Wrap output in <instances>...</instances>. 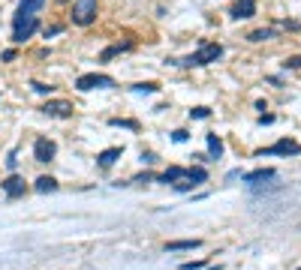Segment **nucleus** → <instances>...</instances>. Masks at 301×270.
Instances as JSON below:
<instances>
[{"label": "nucleus", "instance_id": "obj_4", "mask_svg": "<svg viewBox=\"0 0 301 270\" xmlns=\"http://www.w3.org/2000/svg\"><path fill=\"white\" fill-rule=\"evenodd\" d=\"M76 87L81 90V93H87V90H105V87H115V78L112 75H100V72H87V75H79Z\"/></svg>", "mask_w": 301, "mask_h": 270}, {"label": "nucleus", "instance_id": "obj_18", "mask_svg": "<svg viewBox=\"0 0 301 270\" xmlns=\"http://www.w3.org/2000/svg\"><path fill=\"white\" fill-rule=\"evenodd\" d=\"M250 42H265V39H274V30H253L250 36H247Z\"/></svg>", "mask_w": 301, "mask_h": 270}, {"label": "nucleus", "instance_id": "obj_15", "mask_svg": "<svg viewBox=\"0 0 301 270\" xmlns=\"http://www.w3.org/2000/svg\"><path fill=\"white\" fill-rule=\"evenodd\" d=\"M184 171L187 168H181V165H172V168H166L160 177H157V180H160V183H178V180L184 177Z\"/></svg>", "mask_w": 301, "mask_h": 270}, {"label": "nucleus", "instance_id": "obj_3", "mask_svg": "<svg viewBox=\"0 0 301 270\" xmlns=\"http://www.w3.org/2000/svg\"><path fill=\"white\" fill-rule=\"evenodd\" d=\"M97 12H100V0H73V21L79 27H87L97 21Z\"/></svg>", "mask_w": 301, "mask_h": 270}, {"label": "nucleus", "instance_id": "obj_8", "mask_svg": "<svg viewBox=\"0 0 301 270\" xmlns=\"http://www.w3.org/2000/svg\"><path fill=\"white\" fill-rule=\"evenodd\" d=\"M0 186H3V192L9 195V198H19V195H24V189H27V183H24V177H19V174H9L6 180H3V183H0Z\"/></svg>", "mask_w": 301, "mask_h": 270}, {"label": "nucleus", "instance_id": "obj_21", "mask_svg": "<svg viewBox=\"0 0 301 270\" xmlns=\"http://www.w3.org/2000/svg\"><path fill=\"white\" fill-rule=\"evenodd\" d=\"M109 123H112V126H123V129H139V123H136V120H120V117H112Z\"/></svg>", "mask_w": 301, "mask_h": 270}, {"label": "nucleus", "instance_id": "obj_16", "mask_svg": "<svg viewBox=\"0 0 301 270\" xmlns=\"http://www.w3.org/2000/svg\"><path fill=\"white\" fill-rule=\"evenodd\" d=\"M33 189H37V192H55L58 189V180L55 177H37V183H33Z\"/></svg>", "mask_w": 301, "mask_h": 270}, {"label": "nucleus", "instance_id": "obj_25", "mask_svg": "<svg viewBox=\"0 0 301 270\" xmlns=\"http://www.w3.org/2000/svg\"><path fill=\"white\" fill-rule=\"evenodd\" d=\"M60 30H63L60 24H51V27H45V30H42V36H45V39H51V36H58Z\"/></svg>", "mask_w": 301, "mask_h": 270}, {"label": "nucleus", "instance_id": "obj_13", "mask_svg": "<svg viewBox=\"0 0 301 270\" xmlns=\"http://www.w3.org/2000/svg\"><path fill=\"white\" fill-rule=\"evenodd\" d=\"M205 138H208V156H211V159H220V156H223V138L214 135V132L205 135Z\"/></svg>", "mask_w": 301, "mask_h": 270}, {"label": "nucleus", "instance_id": "obj_23", "mask_svg": "<svg viewBox=\"0 0 301 270\" xmlns=\"http://www.w3.org/2000/svg\"><path fill=\"white\" fill-rule=\"evenodd\" d=\"M208 114H211V108H205V105H196V108L190 111V117H196V120H205Z\"/></svg>", "mask_w": 301, "mask_h": 270}, {"label": "nucleus", "instance_id": "obj_24", "mask_svg": "<svg viewBox=\"0 0 301 270\" xmlns=\"http://www.w3.org/2000/svg\"><path fill=\"white\" fill-rule=\"evenodd\" d=\"M202 267H205L202 258H199V261H184V264H181V270H202Z\"/></svg>", "mask_w": 301, "mask_h": 270}, {"label": "nucleus", "instance_id": "obj_28", "mask_svg": "<svg viewBox=\"0 0 301 270\" xmlns=\"http://www.w3.org/2000/svg\"><path fill=\"white\" fill-rule=\"evenodd\" d=\"M6 168H9V171L19 168V159H15V153H9V156H6Z\"/></svg>", "mask_w": 301, "mask_h": 270}, {"label": "nucleus", "instance_id": "obj_22", "mask_svg": "<svg viewBox=\"0 0 301 270\" xmlns=\"http://www.w3.org/2000/svg\"><path fill=\"white\" fill-rule=\"evenodd\" d=\"M133 90H136V93H157V90H160V87H157L154 81H148V84H136Z\"/></svg>", "mask_w": 301, "mask_h": 270}, {"label": "nucleus", "instance_id": "obj_1", "mask_svg": "<svg viewBox=\"0 0 301 270\" xmlns=\"http://www.w3.org/2000/svg\"><path fill=\"white\" fill-rule=\"evenodd\" d=\"M220 57H223V45L220 42H202L199 51L190 54L181 66H208V63H217Z\"/></svg>", "mask_w": 301, "mask_h": 270}, {"label": "nucleus", "instance_id": "obj_29", "mask_svg": "<svg viewBox=\"0 0 301 270\" xmlns=\"http://www.w3.org/2000/svg\"><path fill=\"white\" fill-rule=\"evenodd\" d=\"M33 90H37V93H51L55 87H45V84H40V81H33Z\"/></svg>", "mask_w": 301, "mask_h": 270}, {"label": "nucleus", "instance_id": "obj_2", "mask_svg": "<svg viewBox=\"0 0 301 270\" xmlns=\"http://www.w3.org/2000/svg\"><path fill=\"white\" fill-rule=\"evenodd\" d=\"M37 30H40V18L37 15H15V21H12V42L24 45Z\"/></svg>", "mask_w": 301, "mask_h": 270}, {"label": "nucleus", "instance_id": "obj_17", "mask_svg": "<svg viewBox=\"0 0 301 270\" xmlns=\"http://www.w3.org/2000/svg\"><path fill=\"white\" fill-rule=\"evenodd\" d=\"M187 177L193 180V186H202L205 180H208V171L202 165H193V168H187Z\"/></svg>", "mask_w": 301, "mask_h": 270}, {"label": "nucleus", "instance_id": "obj_31", "mask_svg": "<svg viewBox=\"0 0 301 270\" xmlns=\"http://www.w3.org/2000/svg\"><path fill=\"white\" fill-rule=\"evenodd\" d=\"M141 162H145V165H154L157 156H154V153H141Z\"/></svg>", "mask_w": 301, "mask_h": 270}, {"label": "nucleus", "instance_id": "obj_20", "mask_svg": "<svg viewBox=\"0 0 301 270\" xmlns=\"http://www.w3.org/2000/svg\"><path fill=\"white\" fill-rule=\"evenodd\" d=\"M130 48V42H123V45H112V48H105L102 51V60H109V57H115V54H120V51H127Z\"/></svg>", "mask_w": 301, "mask_h": 270}, {"label": "nucleus", "instance_id": "obj_32", "mask_svg": "<svg viewBox=\"0 0 301 270\" xmlns=\"http://www.w3.org/2000/svg\"><path fill=\"white\" fill-rule=\"evenodd\" d=\"M148 180H154V174H139V177H136V183H148Z\"/></svg>", "mask_w": 301, "mask_h": 270}, {"label": "nucleus", "instance_id": "obj_11", "mask_svg": "<svg viewBox=\"0 0 301 270\" xmlns=\"http://www.w3.org/2000/svg\"><path fill=\"white\" fill-rule=\"evenodd\" d=\"M123 156V147H109V150H102V153H97V165H102V168H112L115 162Z\"/></svg>", "mask_w": 301, "mask_h": 270}, {"label": "nucleus", "instance_id": "obj_10", "mask_svg": "<svg viewBox=\"0 0 301 270\" xmlns=\"http://www.w3.org/2000/svg\"><path fill=\"white\" fill-rule=\"evenodd\" d=\"M241 180L247 186H262L265 180H274V168H256L250 174H241Z\"/></svg>", "mask_w": 301, "mask_h": 270}, {"label": "nucleus", "instance_id": "obj_9", "mask_svg": "<svg viewBox=\"0 0 301 270\" xmlns=\"http://www.w3.org/2000/svg\"><path fill=\"white\" fill-rule=\"evenodd\" d=\"M42 114H51V117H69L73 114V105H69L66 99H51L42 105Z\"/></svg>", "mask_w": 301, "mask_h": 270}, {"label": "nucleus", "instance_id": "obj_5", "mask_svg": "<svg viewBox=\"0 0 301 270\" xmlns=\"http://www.w3.org/2000/svg\"><path fill=\"white\" fill-rule=\"evenodd\" d=\"M301 153V144L292 141V138H280L277 144H271V147L259 150V156H298Z\"/></svg>", "mask_w": 301, "mask_h": 270}, {"label": "nucleus", "instance_id": "obj_26", "mask_svg": "<svg viewBox=\"0 0 301 270\" xmlns=\"http://www.w3.org/2000/svg\"><path fill=\"white\" fill-rule=\"evenodd\" d=\"M187 138H190V132H187V129H175V132H172V141H178V144H181V141H187Z\"/></svg>", "mask_w": 301, "mask_h": 270}, {"label": "nucleus", "instance_id": "obj_12", "mask_svg": "<svg viewBox=\"0 0 301 270\" xmlns=\"http://www.w3.org/2000/svg\"><path fill=\"white\" fill-rule=\"evenodd\" d=\"M202 246V240H172V243H166V249L169 252H190V249H199Z\"/></svg>", "mask_w": 301, "mask_h": 270}, {"label": "nucleus", "instance_id": "obj_19", "mask_svg": "<svg viewBox=\"0 0 301 270\" xmlns=\"http://www.w3.org/2000/svg\"><path fill=\"white\" fill-rule=\"evenodd\" d=\"M175 189H178V192H190V189H196V186H193V180L187 177V171H184V177L178 180V183H172Z\"/></svg>", "mask_w": 301, "mask_h": 270}, {"label": "nucleus", "instance_id": "obj_7", "mask_svg": "<svg viewBox=\"0 0 301 270\" xmlns=\"http://www.w3.org/2000/svg\"><path fill=\"white\" fill-rule=\"evenodd\" d=\"M229 15H232L235 21H247V18H253L256 15V0H235V6H232Z\"/></svg>", "mask_w": 301, "mask_h": 270}, {"label": "nucleus", "instance_id": "obj_30", "mask_svg": "<svg viewBox=\"0 0 301 270\" xmlns=\"http://www.w3.org/2000/svg\"><path fill=\"white\" fill-rule=\"evenodd\" d=\"M0 60H3V63H9V60H15V51L9 48V51H3V54H0Z\"/></svg>", "mask_w": 301, "mask_h": 270}, {"label": "nucleus", "instance_id": "obj_6", "mask_svg": "<svg viewBox=\"0 0 301 270\" xmlns=\"http://www.w3.org/2000/svg\"><path fill=\"white\" fill-rule=\"evenodd\" d=\"M55 153H58V144L51 138H37V141H33V159H37V162H51Z\"/></svg>", "mask_w": 301, "mask_h": 270}, {"label": "nucleus", "instance_id": "obj_27", "mask_svg": "<svg viewBox=\"0 0 301 270\" xmlns=\"http://www.w3.org/2000/svg\"><path fill=\"white\" fill-rule=\"evenodd\" d=\"M286 69H301V54H295V57H289L286 63H283Z\"/></svg>", "mask_w": 301, "mask_h": 270}, {"label": "nucleus", "instance_id": "obj_14", "mask_svg": "<svg viewBox=\"0 0 301 270\" xmlns=\"http://www.w3.org/2000/svg\"><path fill=\"white\" fill-rule=\"evenodd\" d=\"M45 6V0H19V15H37Z\"/></svg>", "mask_w": 301, "mask_h": 270}]
</instances>
